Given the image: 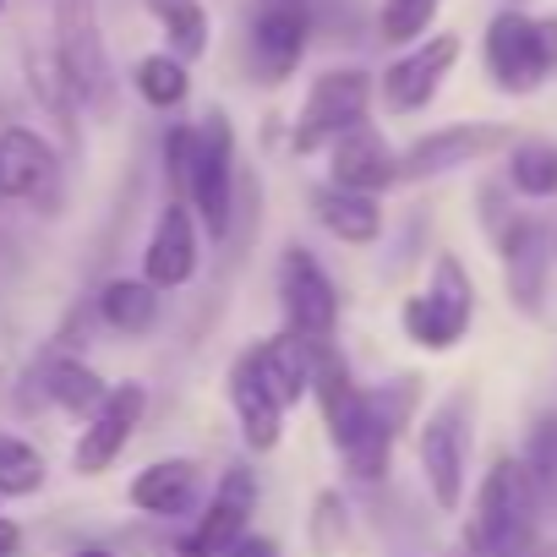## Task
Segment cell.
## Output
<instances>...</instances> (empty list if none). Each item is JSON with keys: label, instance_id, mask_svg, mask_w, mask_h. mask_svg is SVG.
I'll use <instances>...</instances> for the list:
<instances>
[{"label": "cell", "instance_id": "16", "mask_svg": "<svg viewBox=\"0 0 557 557\" xmlns=\"http://www.w3.org/2000/svg\"><path fill=\"white\" fill-rule=\"evenodd\" d=\"M329 181L334 186H345V191H367V197H377V191H388L394 181H399V153L388 148V137L377 132V126H350V132H339L329 148Z\"/></svg>", "mask_w": 557, "mask_h": 557}, {"label": "cell", "instance_id": "8", "mask_svg": "<svg viewBox=\"0 0 557 557\" xmlns=\"http://www.w3.org/2000/svg\"><path fill=\"white\" fill-rule=\"evenodd\" d=\"M143 410H148V388L143 383H115L99 399V410L88 416V426H83V437L72 448V470L77 475H104L132 448V437L143 426Z\"/></svg>", "mask_w": 557, "mask_h": 557}, {"label": "cell", "instance_id": "34", "mask_svg": "<svg viewBox=\"0 0 557 557\" xmlns=\"http://www.w3.org/2000/svg\"><path fill=\"white\" fill-rule=\"evenodd\" d=\"M224 557H278V546H273V535H251V530H246Z\"/></svg>", "mask_w": 557, "mask_h": 557}, {"label": "cell", "instance_id": "17", "mask_svg": "<svg viewBox=\"0 0 557 557\" xmlns=\"http://www.w3.org/2000/svg\"><path fill=\"white\" fill-rule=\"evenodd\" d=\"M312 399H318V410H323V426H329L334 448H345V443L367 426V416H372V394L356 383L350 361H345L334 345L312 350Z\"/></svg>", "mask_w": 557, "mask_h": 557}, {"label": "cell", "instance_id": "39", "mask_svg": "<svg viewBox=\"0 0 557 557\" xmlns=\"http://www.w3.org/2000/svg\"><path fill=\"white\" fill-rule=\"evenodd\" d=\"M0 12H7V0H0Z\"/></svg>", "mask_w": 557, "mask_h": 557}, {"label": "cell", "instance_id": "1", "mask_svg": "<svg viewBox=\"0 0 557 557\" xmlns=\"http://www.w3.org/2000/svg\"><path fill=\"white\" fill-rule=\"evenodd\" d=\"M541 492L524 470V459H492L481 475L475 508L465 519V552L470 557H524L535 541Z\"/></svg>", "mask_w": 557, "mask_h": 557}, {"label": "cell", "instance_id": "12", "mask_svg": "<svg viewBox=\"0 0 557 557\" xmlns=\"http://www.w3.org/2000/svg\"><path fill=\"white\" fill-rule=\"evenodd\" d=\"M251 513H257V470L251 465H230L213 486V497L202 503V519L186 530V541L202 552V557H224L246 530H251Z\"/></svg>", "mask_w": 557, "mask_h": 557}, {"label": "cell", "instance_id": "36", "mask_svg": "<svg viewBox=\"0 0 557 557\" xmlns=\"http://www.w3.org/2000/svg\"><path fill=\"white\" fill-rule=\"evenodd\" d=\"M541 50H546V61L557 72V17H541Z\"/></svg>", "mask_w": 557, "mask_h": 557}, {"label": "cell", "instance_id": "19", "mask_svg": "<svg viewBox=\"0 0 557 557\" xmlns=\"http://www.w3.org/2000/svg\"><path fill=\"white\" fill-rule=\"evenodd\" d=\"M246 361H251L257 383L268 388V399H273L278 410L312 399V350H307L296 334H273V339L251 345Z\"/></svg>", "mask_w": 557, "mask_h": 557}, {"label": "cell", "instance_id": "7", "mask_svg": "<svg viewBox=\"0 0 557 557\" xmlns=\"http://www.w3.org/2000/svg\"><path fill=\"white\" fill-rule=\"evenodd\" d=\"M55 61L72 77L77 104H104L110 99V61H104L94 0H55Z\"/></svg>", "mask_w": 557, "mask_h": 557}, {"label": "cell", "instance_id": "33", "mask_svg": "<svg viewBox=\"0 0 557 557\" xmlns=\"http://www.w3.org/2000/svg\"><path fill=\"white\" fill-rule=\"evenodd\" d=\"M191 143H197V126L164 132V175H170V197H181V202H186V175H191Z\"/></svg>", "mask_w": 557, "mask_h": 557}, {"label": "cell", "instance_id": "26", "mask_svg": "<svg viewBox=\"0 0 557 557\" xmlns=\"http://www.w3.org/2000/svg\"><path fill=\"white\" fill-rule=\"evenodd\" d=\"M132 88H137V99L153 104V110H181L186 94H191V72H186V61H175L170 50H164V55H143V61L132 66Z\"/></svg>", "mask_w": 557, "mask_h": 557}, {"label": "cell", "instance_id": "29", "mask_svg": "<svg viewBox=\"0 0 557 557\" xmlns=\"http://www.w3.org/2000/svg\"><path fill=\"white\" fill-rule=\"evenodd\" d=\"M45 475H50V465L28 437L0 432V497H34L45 486Z\"/></svg>", "mask_w": 557, "mask_h": 557}, {"label": "cell", "instance_id": "10", "mask_svg": "<svg viewBox=\"0 0 557 557\" xmlns=\"http://www.w3.org/2000/svg\"><path fill=\"white\" fill-rule=\"evenodd\" d=\"M0 197L34 202V208L61 202V153L28 126L0 132Z\"/></svg>", "mask_w": 557, "mask_h": 557}, {"label": "cell", "instance_id": "2", "mask_svg": "<svg viewBox=\"0 0 557 557\" xmlns=\"http://www.w3.org/2000/svg\"><path fill=\"white\" fill-rule=\"evenodd\" d=\"M186 208L208 224L213 240H224L230 224H235V126H230L224 110H208L197 121L191 175H186Z\"/></svg>", "mask_w": 557, "mask_h": 557}, {"label": "cell", "instance_id": "22", "mask_svg": "<svg viewBox=\"0 0 557 557\" xmlns=\"http://www.w3.org/2000/svg\"><path fill=\"white\" fill-rule=\"evenodd\" d=\"M132 508L153 519H181L197 508V465L191 459H153L132 481Z\"/></svg>", "mask_w": 557, "mask_h": 557}, {"label": "cell", "instance_id": "5", "mask_svg": "<svg viewBox=\"0 0 557 557\" xmlns=\"http://www.w3.org/2000/svg\"><path fill=\"white\" fill-rule=\"evenodd\" d=\"M372 110V77L361 66H334L323 77H312L307 99H301V115H296V132H290V148L296 153H323L339 132L361 126Z\"/></svg>", "mask_w": 557, "mask_h": 557}, {"label": "cell", "instance_id": "14", "mask_svg": "<svg viewBox=\"0 0 557 557\" xmlns=\"http://www.w3.org/2000/svg\"><path fill=\"white\" fill-rule=\"evenodd\" d=\"M307 45H312V12L307 7L273 0L268 12H257V23H251V72H257V83H268V88L285 83L301 66Z\"/></svg>", "mask_w": 557, "mask_h": 557}, {"label": "cell", "instance_id": "32", "mask_svg": "<svg viewBox=\"0 0 557 557\" xmlns=\"http://www.w3.org/2000/svg\"><path fill=\"white\" fill-rule=\"evenodd\" d=\"M345 513H350V508H345L339 492H318V503H312V546H318L323 557L345 546V535H350V519H345Z\"/></svg>", "mask_w": 557, "mask_h": 557}, {"label": "cell", "instance_id": "20", "mask_svg": "<svg viewBox=\"0 0 557 557\" xmlns=\"http://www.w3.org/2000/svg\"><path fill=\"white\" fill-rule=\"evenodd\" d=\"M224 388H230V410H235V421H240L246 448H251V454L278 448V437H285V410H278V405L268 399V388L257 383V372H251L246 350L235 356V367H230Z\"/></svg>", "mask_w": 557, "mask_h": 557}, {"label": "cell", "instance_id": "27", "mask_svg": "<svg viewBox=\"0 0 557 557\" xmlns=\"http://www.w3.org/2000/svg\"><path fill=\"white\" fill-rule=\"evenodd\" d=\"M148 12L159 17L175 61H197L208 50V12H202V0H148Z\"/></svg>", "mask_w": 557, "mask_h": 557}, {"label": "cell", "instance_id": "37", "mask_svg": "<svg viewBox=\"0 0 557 557\" xmlns=\"http://www.w3.org/2000/svg\"><path fill=\"white\" fill-rule=\"evenodd\" d=\"M159 557H202V552H197V546H191V541L181 535V541H170V546H164Z\"/></svg>", "mask_w": 557, "mask_h": 557}, {"label": "cell", "instance_id": "35", "mask_svg": "<svg viewBox=\"0 0 557 557\" xmlns=\"http://www.w3.org/2000/svg\"><path fill=\"white\" fill-rule=\"evenodd\" d=\"M17 552H23V524H12L0 513V557H17Z\"/></svg>", "mask_w": 557, "mask_h": 557}, {"label": "cell", "instance_id": "38", "mask_svg": "<svg viewBox=\"0 0 557 557\" xmlns=\"http://www.w3.org/2000/svg\"><path fill=\"white\" fill-rule=\"evenodd\" d=\"M72 557H110L104 546H83V552H72Z\"/></svg>", "mask_w": 557, "mask_h": 557}, {"label": "cell", "instance_id": "31", "mask_svg": "<svg viewBox=\"0 0 557 557\" xmlns=\"http://www.w3.org/2000/svg\"><path fill=\"white\" fill-rule=\"evenodd\" d=\"M524 470L535 481L541 497H557V416L530 426V448H524Z\"/></svg>", "mask_w": 557, "mask_h": 557}, {"label": "cell", "instance_id": "3", "mask_svg": "<svg viewBox=\"0 0 557 557\" xmlns=\"http://www.w3.org/2000/svg\"><path fill=\"white\" fill-rule=\"evenodd\" d=\"M470 318H475V285H470L465 262H459L454 251H443V257L432 262V285L405 301L399 323H405V334H410L421 350H437V356H443V350H454V345L470 334Z\"/></svg>", "mask_w": 557, "mask_h": 557}, {"label": "cell", "instance_id": "24", "mask_svg": "<svg viewBox=\"0 0 557 557\" xmlns=\"http://www.w3.org/2000/svg\"><path fill=\"white\" fill-rule=\"evenodd\" d=\"M99 318L126 334V339H143L153 334L159 323V290L148 285V278H110V285L99 290Z\"/></svg>", "mask_w": 557, "mask_h": 557}, {"label": "cell", "instance_id": "25", "mask_svg": "<svg viewBox=\"0 0 557 557\" xmlns=\"http://www.w3.org/2000/svg\"><path fill=\"white\" fill-rule=\"evenodd\" d=\"M23 72H28V94L39 99V110L72 137L77 132V94H72V77L61 72V61H55V50H28L23 55Z\"/></svg>", "mask_w": 557, "mask_h": 557}, {"label": "cell", "instance_id": "28", "mask_svg": "<svg viewBox=\"0 0 557 557\" xmlns=\"http://www.w3.org/2000/svg\"><path fill=\"white\" fill-rule=\"evenodd\" d=\"M508 186L519 191V197H557V143H541V137H530V143H513V153H508Z\"/></svg>", "mask_w": 557, "mask_h": 557}, {"label": "cell", "instance_id": "11", "mask_svg": "<svg viewBox=\"0 0 557 557\" xmlns=\"http://www.w3.org/2000/svg\"><path fill=\"white\" fill-rule=\"evenodd\" d=\"M508 148V126H492V121H459V126H443V132H426L416 137L405 153H399V181H432V175H448L459 164H475L486 153Z\"/></svg>", "mask_w": 557, "mask_h": 557}, {"label": "cell", "instance_id": "4", "mask_svg": "<svg viewBox=\"0 0 557 557\" xmlns=\"http://www.w3.org/2000/svg\"><path fill=\"white\" fill-rule=\"evenodd\" d=\"M278 307H285V334H296L307 350L334 345L339 290H334L329 268L307 246H285V257H278Z\"/></svg>", "mask_w": 557, "mask_h": 557}, {"label": "cell", "instance_id": "18", "mask_svg": "<svg viewBox=\"0 0 557 557\" xmlns=\"http://www.w3.org/2000/svg\"><path fill=\"white\" fill-rule=\"evenodd\" d=\"M503 278H508V296L519 312H541L546 301V268H552V240H546V224L541 219H508L503 235Z\"/></svg>", "mask_w": 557, "mask_h": 557}, {"label": "cell", "instance_id": "21", "mask_svg": "<svg viewBox=\"0 0 557 557\" xmlns=\"http://www.w3.org/2000/svg\"><path fill=\"white\" fill-rule=\"evenodd\" d=\"M312 219L345 246H372L383 235V202L367 191H345L334 181L312 191Z\"/></svg>", "mask_w": 557, "mask_h": 557}, {"label": "cell", "instance_id": "6", "mask_svg": "<svg viewBox=\"0 0 557 557\" xmlns=\"http://www.w3.org/2000/svg\"><path fill=\"white\" fill-rule=\"evenodd\" d=\"M421 475L432 486V503L443 513H454L465 503V465H470V405L465 399H443L426 421H421Z\"/></svg>", "mask_w": 557, "mask_h": 557}, {"label": "cell", "instance_id": "13", "mask_svg": "<svg viewBox=\"0 0 557 557\" xmlns=\"http://www.w3.org/2000/svg\"><path fill=\"white\" fill-rule=\"evenodd\" d=\"M454 61H459V39H454V34H437V39L416 45L410 55H399V61L383 72V83H377L388 115H416V110H426V104L437 99L443 77L454 72Z\"/></svg>", "mask_w": 557, "mask_h": 557}, {"label": "cell", "instance_id": "30", "mask_svg": "<svg viewBox=\"0 0 557 557\" xmlns=\"http://www.w3.org/2000/svg\"><path fill=\"white\" fill-rule=\"evenodd\" d=\"M437 7H443V0H383L377 28H383V39H388V45H416V39L432 28Z\"/></svg>", "mask_w": 557, "mask_h": 557}, {"label": "cell", "instance_id": "15", "mask_svg": "<svg viewBox=\"0 0 557 557\" xmlns=\"http://www.w3.org/2000/svg\"><path fill=\"white\" fill-rule=\"evenodd\" d=\"M191 273H197V219L181 197H170L153 219L148 246H143V278L164 296V290L191 285Z\"/></svg>", "mask_w": 557, "mask_h": 557}, {"label": "cell", "instance_id": "23", "mask_svg": "<svg viewBox=\"0 0 557 557\" xmlns=\"http://www.w3.org/2000/svg\"><path fill=\"white\" fill-rule=\"evenodd\" d=\"M39 394H45L55 410H66V416H94L99 399L110 394V383H104L88 361H77V356H50L45 372H39Z\"/></svg>", "mask_w": 557, "mask_h": 557}, {"label": "cell", "instance_id": "9", "mask_svg": "<svg viewBox=\"0 0 557 557\" xmlns=\"http://www.w3.org/2000/svg\"><path fill=\"white\" fill-rule=\"evenodd\" d=\"M486 77L503 94H535L552 77V61L541 50V23L524 12H497L486 23Z\"/></svg>", "mask_w": 557, "mask_h": 557}]
</instances>
